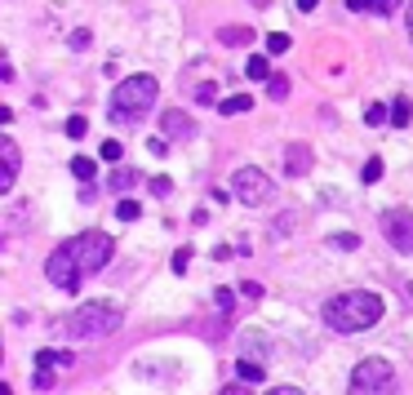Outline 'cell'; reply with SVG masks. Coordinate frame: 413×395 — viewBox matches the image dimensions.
<instances>
[{
  "label": "cell",
  "mask_w": 413,
  "mask_h": 395,
  "mask_svg": "<svg viewBox=\"0 0 413 395\" xmlns=\"http://www.w3.org/2000/svg\"><path fill=\"white\" fill-rule=\"evenodd\" d=\"M382 231H386V240H391L396 249H405V254H409V249H413V213L409 209H391L382 218Z\"/></svg>",
  "instance_id": "obj_7"
},
{
  "label": "cell",
  "mask_w": 413,
  "mask_h": 395,
  "mask_svg": "<svg viewBox=\"0 0 413 395\" xmlns=\"http://www.w3.org/2000/svg\"><path fill=\"white\" fill-rule=\"evenodd\" d=\"M240 293H245V302H258V297H262V284L245 280V284H240Z\"/></svg>",
  "instance_id": "obj_33"
},
{
  "label": "cell",
  "mask_w": 413,
  "mask_h": 395,
  "mask_svg": "<svg viewBox=\"0 0 413 395\" xmlns=\"http://www.w3.org/2000/svg\"><path fill=\"white\" fill-rule=\"evenodd\" d=\"M98 155H103V160H112V164H116L120 155H125V147H120V142H112V138H107L103 147H98Z\"/></svg>",
  "instance_id": "obj_26"
},
{
  "label": "cell",
  "mask_w": 413,
  "mask_h": 395,
  "mask_svg": "<svg viewBox=\"0 0 413 395\" xmlns=\"http://www.w3.org/2000/svg\"><path fill=\"white\" fill-rule=\"evenodd\" d=\"M320 320L329 325L333 333H364V329H373L382 320V297L378 293H338L329 297V302L320 307Z\"/></svg>",
  "instance_id": "obj_1"
},
{
  "label": "cell",
  "mask_w": 413,
  "mask_h": 395,
  "mask_svg": "<svg viewBox=\"0 0 413 395\" xmlns=\"http://www.w3.org/2000/svg\"><path fill=\"white\" fill-rule=\"evenodd\" d=\"M116 329H120V311L107 307V302H84V307L71 311V320H67V333L76 342L107 338V333H116Z\"/></svg>",
  "instance_id": "obj_4"
},
{
  "label": "cell",
  "mask_w": 413,
  "mask_h": 395,
  "mask_svg": "<svg viewBox=\"0 0 413 395\" xmlns=\"http://www.w3.org/2000/svg\"><path fill=\"white\" fill-rule=\"evenodd\" d=\"M315 5H320V0H298V9H302V14H311Z\"/></svg>",
  "instance_id": "obj_39"
},
{
  "label": "cell",
  "mask_w": 413,
  "mask_h": 395,
  "mask_svg": "<svg viewBox=\"0 0 413 395\" xmlns=\"http://www.w3.org/2000/svg\"><path fill=\"white\" fill-rule=\"evenodd\" d=\"M196 98H200V102H213V98H218V85H200Z\"/></svg>",
  "instance_id": "obj_37"
},
{
  "label": "cell",
  "mask_w": 413,
  "mask_h": 395,
  "mask_svg": "<svg viewBox=\"0 0 413 395\" xmlns=\"http://www.w3.org/2000/svg\"><path fill=\"white\" fill-rule=\"evenodd\" d=\"M147 151H151V155H169V138H151Z\"/></svg>",
  "instance_id": "obj_36"
},
{
  "label": "cell",
  "mask_w": 413,
  "mask_h": 395,
  "mask_svg": "<svg viewBox=\"0 0 413 395\" xmlns=\"http://www.w3.org/2000/svg\"><path fill=\"white\" fill-rule=\"evenodd\" d=\"M218 45H253V31L249 27H223L218 31Z\"/></svg>",
  "instance_id": "obj_14"
},
{
  "label": "cell",
  "mask_w": 413,
  "mask_h": 395,
  "mask_svg": "<svg viewBox=\"0 0 413 395\" xmlns=\"http://www.w3.org/2000/svg\"><path fill=\"white\" fill-rule=\"evenodd\" d=\"M45 275H50V284H58V289H67V293H76V289H80V280H84V275L71 267V262L58 254V249L50 254V262H45Z\"/></svg>",
  "instance_id": "obj_8"
},
{
  "label": "cell",
  "mask_w": 413,
  "mask_h": 395,
  "mask_svg": "<svg viewBox=\"0 0 413 395\" xmlns=\"http://www.w3.org/2000/svg\"><path fill=\"white\" fill-rule=\"evenodd\" d=\"M169 267H174V275H182V271L191 267V249H178V254H174V262H169Z\"/></svg>",
  "instance_id": "obj_27"
},
{
  "label": "cell",
  "mask_w": 413,
  "mask_h": 395,
  "mask_svg": "<svg viewBox=\"0 0 413 395\" xmlns=\"http://www.w3.org/2000/svg\"><path fill=\"white\" fill-rule=\"evenodd\" d=\"M249 387H253V382H232V387H223L218 395H253Z\"/></svg>",
  "instance_id": "obj_34"
},
{
  "label": "cell",
  "mask_w": 413,
  "mask_h": 395,
  "mask_svg": "<svg viewBox=\"0 0 413 395\" xmlns=\"http://www.w3.org/2000/svg\"><path fill=\"white\" fill-rule=\"evenodd\" d=\"M213 302H218L223 316H232V289H213Z\"/></svg>",
  "instance_id": "obj_31"
},
{
  "label": "cell",
  "mask_w": 413,
  "mask_h": 395,
  "mask_svg": "<svg viewBox=\"0 0 413 395\" xmlns=\"http://www.w3.org/2000/svg\"><path fill=\"white\" fill-rule=\"evenodd\" d=\"M0 151H5V173H0V191H9V187H14V178H18V147H14V142H0Z\"/></svg>",
  "instance_id": "obj_12"
},
{
  "label": "cell",
  "mask_w": 413,
  "mask_h": 395,
  "mask_svg": "<svg viewBox=\"0 0 413 395\" xmlns=\"http://www.w3.org/2000/svg\"><path fill=\"white\" fill-rule=\"evenodd\" d=\"M160 134L165 138H191V134H196V125H191V116H182L178 107H174V111L160 116Z\"/></svg>",
  "instance_id": "obj_10"
},
{
  "label": "cell",
  "mask_w": 413,
  "mask_h": 395,
  "mask_svg": "<svg viewBox=\"0 0 413 395\" xmlns=\"http://www.w3.org/2000/svg\"><path fill=\"white\" fill-rule=\"evenodd\" d=\"M351 14H396L400 0H347Z\"/></svg>",
  "instance_id": "obj_11"
},
{
  "label": "cell",
  "mask_w": 413,
  "mask_h": 395,
  "mask_svg": "<svg viewBox=\"0 0 413 395\" xmlns=\"http://www.w3.org/2000/svg\"><path fill=\"white\" fill-rule=\"evenodd\" d=\"M262 373H266V369L258 360H249V355L240 360V382H262Z\"/></svg>",
  "instance_id": "obj_19"
},
{
  "label": "cell",
  "mask_w": 413,
  "mask_h": 395,
  "mask_svg": "<svg viewBox=\"0 0 413 395\" xmlns=\"http://www.w3.org/2000/svg\"><path fill=\"white\" fill-rule=\"evenodd\" d=\"M280 164H285V173H289V178H302V173H307L311 164H315V155H311L307 142H294V147H285V151H280Z\"/></svg>",
  "instance_id": "obj_9"
},
{
  "label": "cell",
  "mask_w": 413,
  "mask_h": 395,
  "mask_svg": "<svg viewBox=\"0 0 413 395\" xmlns=\"http://www.w3.org/2000/svg\"><path fill=\"white\" fill-rule=\"evenodd\" d=\"M133 183H138V173H133V169H116V173H112V187H116V191H125V187H133Z\"/></svg>",
  "instance_id": "obj_24"
},
{
  "label": "cell",
  "mask_w": 413,
  "mask_h": 395,
  "mask_svg": "<svg viewBox=\"0 0 413 395\" xmlns=\"http://www.w3.org/2000/svg\"><path fill=\"white\" fill-rule=\"evenodd\" d=\"M58 254H63L80 275H98L107 262H112L116 245H112V235H107V231H80V235H71V240L58 245Z\"/></svg>",
  "instance_id": "obj_3"
},
{
  "label": "cell",
  "mask_w": 413,
  "mask_h": 395,
  "mask_svg": "<svg viewBox=\"0 0 413 395\" xmlns=\"http://www.w3.org/2000/svg\"><path fill=\"white\" fill-rule=\"evenodd\" d=\"M169 191H174V183H169V178H165V173H160V178H151V196H160V200H165V196H169Z\"/></svg>",
  "instance_id": "obj_32"
},
{
  "label": "cell",
  "mask_w": 413,
  "mask_h": 395,
  "mask_svg": "<svg viewBox=\"0 0 413 395\" xmlns=\"http://www.w3.org/2000/svg\"><path fill=\"white\" fill-rule=\"evenodd\" d=\"M333 249H360V235H351V231H343V235H333L329 240Z\"/></svg>",
  "instance_id": "obj_29"
},
{
  "label": "cell",
  "mask_w": 413,
  "mask_h": 395,
  "mask_svg": "<svg viewBox=\"0 0 413 395\" xmlns=\"http://www.w3.org/2000/svg\"><path fill=\"white\" fill-rule=\"evenodd\" d=\"M409 36H413V9H409Z\"/></svg>",
  "instance_id": "obj_40"
},
{
  "label": "cell",
  "mask_w": 413,
  "mask_h": 395,
  "mask_svg": "<svg viewBox=\"0 0 413 395\" xmlns=\"http://www.w3.org/2000/svg\"><path fill=\"white\" fill-rule=\"evenodd\" d=\"M266 98H271V102H285V98H289V76H271V80H266Z\"/></svg>",
  "instance_id": "obj_18"
},
{
  "label": "cell",
  "mask_w": 413,
  "mask_h": 395,
  "mask_svg": "<svg viewBox=\"0 0 413 395\" xmlns=\"http://www.w3.org/2000/svg\"><path fill=\"white\" fill-rule=\"evenodd\" d=\"M289 45H294V40H289L285 31H271V36H266V54H276V58L289 54Z\"/></svg>",
  "instance_id": "obj_21"
},
{
  "label": "cell",
  "mask_w": 413,
  "mask_h": 395,
  "mask_svg": "<svg viewBox=\"0 0 413 395\" xmlns=\"http://www.w3.org/2000/svg\"><path fill=\"white\" fill-rule=\"evenodd\" d=\"M71 173H76L80 183H93V173H98V164H93L89 155H76V160H71Z\"/></svg>",
  "instance_id": "obj_17"
},
{
  "label": "cell",
  "mask_w": 413,
  "mask_h": 395,
  "mask_svg": "<svg viewBox=\"0 0 413 395\" xmlns=\"http://www.w3.org/2000/svg\"><path fill=\"white\" fill-rule=\"evenodd\" d=\"M409 111H413L409 98H396V102H391V125H396V129H405V125H409Z\"/></svg>",
  "instance_id": "obj_20"
},
{
  "label": "cell",
  "mask_w": 413,
  "mask_h": 395,
  "mask_svg": "<svg viewBox=\"0 0 413 395\" xmlns=\"http://www.w3.org/2000/svg\"><path fill=\"white\" fill-rule=\"evenodd\" d=\"M364 121H369L373 129H378V125H386V121H391V111H386V107H382V102H373V107H369V111H364Z\"/></svg>",
  "instance_id": "obj_23"
},
{
  "label": "cell",
  "mask_w": 413,
  "mask_h": 395,
  "mask_svg": "<svg viewBox=\"0 0 413 395\" xmlns=\"http://www.w3.org/2000/svg\"><path fill=\"white\" fill-rule=\"evenodd\" d=\"M266 395H302L298 387H276V391H266Z\"/></svg>",
  "instance_id": "obj_38"
},
{
  "label": "cell",
  "mask_w": 413,
  "mask_h": 395,
  "mask_svg": "<svg viewBox=\"0 0 413 395\" xmlns=\"http://www.w3.org/2000/svg\"><path fill=\"white\" fill-rule=\"evenodd\" d=\"M36 364L40 369H54V364H76L71 351H36Z\"/></svg>",
  "instance_id": "obj_15"
},
{
  "label": "cell",
  "mask_w": 413,
  "mask_h": 395,
  "mask_svg": "<svg viewBox=\"0 0 413 395\" xmlns=\"http://www.w3.org/2000/svg\"><path fill=\"white\" fill-rule=\"evenodd\" d=\"M50 382H54V373H50V369H36V373H31V387H50Z\"/></svg>",
  "instance_id": "obj_35"
},
{
  "label": "cell",
  "mask_w": 413,
  "mask_h": 395,
  "mask_svg": "<svg viewBox=\"0 0 413 395\" xmlns=\"http://www.w3.org/2000/svg\"><path fill=\"white\" fill-rule=\"evenodd\" d=\"M360 178H364V183H378V178H382V160H378V155L364 164V173H360Z\"/></svg>",
  "instance_id": "obj_28"
},
{
  "label": "cell",
  "mask_w": 413,
  "mask_h": 395,
  "mask_svg": "<svg viewBox=\"0 0 413 395\" xmlns=\"http://www.w3.org/2000/svg\"><path fill=\"white\" fill-rule=\"evenodd\" d=\"M138 213H142V205H138V200H120V205H116V218H120V222H133Z\"/></svg>",
  "instance_id": "obj_22"
},
{
  "label": "cell",
  "mask_w": 413,
  "mask_h": 395,
  "mask_svg": "<svg viewBox=\"0 0 413 395\" xmlns=\"http://www.w3.org/2000/svg\"><path fill=\"white\" fill-rule=\"evenodd\" d=\"M156 93H160V85H156V76H147V71H138V76H125L112 93V121L120 125H133L147 107H156Z\"/></svg>",
  "instance_id": "obj_2"
},
{
  "label": "cell",
  "mask_w": 413,
  "mask_h": 395,
  "mask_svg": "<svg viewBox=\"0 0 413 395\" xmlns=\"http://www.w3.org/2000/svg\"><path fill=\"white\" fill-rule=\"evenodd\" d=\"M391 364L382 360V355H369V360H360L356 364V373H351V391H360V395H378V391H391Z\"/></svg>",
  "instance_id": "obj_6"
},
{
  "label": "cell",
  "mask_w": 413,
  "mask_h": 395,
  "mask_svg": "<svg viewBox=\"0 0 413 395\" xmlns=\"http://www.w3.org/2000/svg\"><path fill=\"white\" fill-rule=\"evenodd\" d=\"M71 49H89V27H76V31H71Z\"/></svg>",
  "instance_id": "obj_30"
},
{
  "label": "cell",
  "mask_w": 413,
  "mask_h": 395,
  "mask_svg": "<svg viewBox=\"0 0 413 395\" xmlns=\"http://www.w3.org/2000/svg\"><path fill=\"white\" fill-rule=\"evenodd\" d=\"M218 111H223V116H245V111H253V98H249V93H232V98L218 102Z\"/></svg>",
  "instance_id": "obj_13"
},
{
  "label": "cell",
  "mask_w": 413,
  "mask_h": 395,
  "mask_svg": "<svg viewBox=\"0 0 413 395\" xmlns=\"http://www.w3.org/2000/svg\"><path fill=\"white\" fill-rule=\"evenodd\" d=\"M245 76H249V80H271V67H266V58H262V54H249Z\"/></svg>",
  "instance_id": "obj_16"
},
{
  "label": "cell",
  "mask_w": 413,
  "mask_h": 395,
  "mask_svg": "<svg viewBox=\"0 0 413 395\" xmlns=\"http://www.w3.org/2000/svg\"><path fill=\"white\" fill-rule=\"evenodd\" d=\"M232 196H236L245 209H258V205H266V200L276 196V187H271V178H266L262 169L245 164V169H236V173H232Z\"/></svg>",
  "instance_id": "obj_5"
},
{
  "label": "cell",
  "mask_w": 413,
  "mask_h": 395,
  "mask_svg": "<svg viewBox=\"0 0 413 395\" xmlns=\"http://www.w3.org/2000/svg\"><path fill=\"white\" fill-rule=\"evenodd\" d=\"M84 129H89V121H84V116H71V121H67V138H71V142L84 138Z\"/></svg>",
  "instance_id": "obj_25"
}]
</instances>
